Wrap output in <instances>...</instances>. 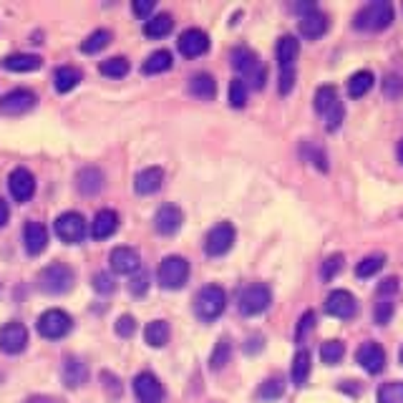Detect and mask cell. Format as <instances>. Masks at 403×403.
<instances>
[{"label": "cell", "mask_w": 403, "mask_h": 403, "mask_svg": "<svg viewBox=\"0 0 403 403\" xmlns=\"http://www.w3.org/2000/svg\"><path fill=\"white\" fill-rule=\"evenodd\" d=\"M181 222H184V215L177 204H161L154 215V227L159 235H174L181 227Z\"/></svg>", "instance_id": "ffe728a7"}, {"label": "cell", "mask_w": 403, "mask_h": 403, "mask_svg": "<svg viewBox=\"0 0 403 403\" xmlns=\"http://www.w3.org/2000/svg\"><path fill=\"white\" fill-rule=\"evenodd\" d=\"M118 227V215L114 209H101L96 212L93 217V222H91V237L93 240H106V237H111Z\"/></svg>", "instance_id": "603a6c76"}, {"label": "cell", "mask_w": 403, "mask_h": 403, "mask_svg": "<svg viewBox=\"0 0 403 403\" xmlns=\"http://www.w3.org/2000/svg\"><path fill=\"white\" fill-rule=\"evenodd\" d=\"M398 159H401V164H403V139L398 141Z\"/></svg>", "instance_id": "6f0895ef"}, {"label": "cell", "mask_w": 403, "mask_h": 403, "mask_svg": "<svg viewBox=\"0 0 403 403\" xmlns=\"http://www.w3.org/2000/svg\"><path fill=\"white\" fill-rule=\"evenodd\" d=\"M292 383L295 386H305L307 375H310V353L307 350H298L292 358Z\"/></svg>", "instance_id": "836d02e7"}, {"label": "cell", "mask_w": 403, "mask_h": 403, "mask_svg": "<svg viewBox=\"0 0 403 403\" xmlns=\"http://www.w3.org/2000/svg\"><path fill=\"white\" fill-rule=\"evenodd\" d=\"M315 111L325 118L328 132H335V129L343 124V118H346V106H343V101L338 98L335 86H320V89L315 91Z\"/></svg>", "instance_id": "3957f363"}, {"label": "cell", "mask_w": 403, "mask_h": 403, "mask_svg": "<svg viewBox=\"0 0 403 403\" xmlns=\"http://www.w3.org/2000/svg\"><path fill=\"white\" fill-rule=\"evenodd\" d=\"M313 323H315V313H313V310H307V313L300 318L295 338H298V341H303V338H305V333H310V330H313Z\"/></svg>", "instance_id": "681fc988"}, {"label": "cell", "mask_w": 403, "mask_h": 403, "mask_svg": "<svg viewBox=\"0 0 403 403\" xmlns=\"http://www.w3.org/2000/svg\"><path fill=\"white\" fill-rule=\"evenodd\" d=\"M169 69H172V53L169 51H154L152 56L144 61V66H141V73L154 76V73H164Z\"/></svg>", "instance_id": "1f68e13d"}, {"label": "cell", "mask_w": 403, "mask_h": 403, "mask_svg": "<svg viewBox=\"0 0 403 403\" xmlns=\"http://www.w3.org/2000/svg\"><path fill=\"white\" fill-rule=\"evenodd\" d=\"M346 355V346L341 341H325L320 346V358L325 366H335V363H341V358Z\"/></svg>", "instance_id": "8d00e7d4"}, {"label": "cell", "mask_w": 403, "mask_h": 403, "mask_svg": "<svg viewBox=\"0 0 403 403\" xmlns=\"http://www.w3.org/2000/svg\"><path fill=\"white\" fill-rule=\"evenodd\" d=\"M26 403H58V401L51 396H30V398H26Z\"/></svg>", "instance_id": "9f6ffc18"}, {"label": "cell", "mask_w": 403, "mask_h": 403, "mask_svg": "<svg viewBox=\"0 0 403 403\" xmlns=\"http://www.w3.org/2000/svg\"><path fill=\"white\" fill-rule=\"evenodd\" d=\"M398 290V278H388L383 280L381 285H378V295H391V292Z\"/></svg>", "instance_id": "db71d44e"}, {"label": "cell", "mask_w": 403, "mask_h": 403, "mask_svg": "<svg viewBox=\"0 0 403 403\" xmlns=\"http://www.w3.org/2000/svg\"><path fill=\"white\" fill-rule=\"evenodd\" d=\"M73 283H76V272L66 262H53L38 272V287L48 295H63L73 287Z\"/></svg>", "instance_id": "277c9868"}, {"label": "cell", "mask_w": 403, "mask_h": 403, "mask_svg": "<svg viewBox=\"0 0 403 403\" xmlns=\"http://www.w3.org/2000/svg\"><path fill=\"white\" fill-rule=\"evenodd\" d=\"M325 30H328V15L320 13L318 8L305 15H300V33L305 35V38L315 41V38H320Z\"/></svg>", "instance_id": "d4e9b609"}, {"label": "cell", "mask_w": 403, "mask_h": 403, "mask_svg": "<svg viewBox=\"0 0 403 403\" xmlns=\"http://www.w3.org/2000/svg\"><path fill=\"white\" fill-rule=\"evenodd\" d=\"M101 381H104V388L111 391V396H118L121 393V386H118V378L114 373H109V370H104L101 373Z\"/></svg>", "instance_id": "f5cc1de1"}, {"label": "cell", "mask_w": 403, "mask_h": 403, "mask_svg": "<svg viewBox=\"0 0 403 403\" xmlns=\"http://www.w3.org/2000/svg\"><path fill=\"white\" fill-rule=\"evenodd\" d=\"M134 393L141 403H161V398H164V388H161L159 378L149 370L134 378Z\"/></svg>", "instance_id": "2e32d148"}, {"label": "cell", "mask_w": 403, "mask_h": 403, "mask_svg": "<svg viewBox=\"0 0 403 403\" xmlns=\"http://www.w3.org/2000/svg\"><path fill=\"white\" fill-rule=\"evenodd\" d=\"M8 189H10V195H13L15 202H28L30 197L35 195L33 174H30L26 167L13 169V172H10V177H8Z\"/></svg>", "instance_id": "e0dca14e"}, {"label": "cell", "mask_w": 403, "mask_h": 403, "mask_svg": "<svg viewBox=\"0 0 403 403\" xmlns=\"http://www.w3.org/2000/svg\"><path fill=\"white\" fill-rule=\"evenodd\" d=\"M355 361H358V366H361L363 370H368V373L375 375L386 368V350H383L375 341H368L355 350Z\"/></svg>", "instance_id": "9a60e30c"}, {"label": "cell", "mask_w": 403, "mask_h": 403, "mask_svg": "<svg viewBox=\"0 0 403 403\" xmlns=\"http://www.w3.org/2000/svg\"><path fill=\"white\" fill-rule=\"evenodd\" d=\"M172 28H174L172 15L159 13V15H154V18H149V21L144 23V35H149V38H164V35H167Z\"/></svg>", "instance_id": "4dcf8cb0"}, {"label": "cell", "mask_w": 403, "mask_h": 403, "mask_svg": "<svg viewBox=\"0 0 403 403\" xmlns=\"http://www.w3.org/2000/svg\"><path fill=\"white\" fill-rule=\"evenodd\" d=\"M164 184V169L161 167H146L134 177V189L136 195H154Z\"/></svg>", "instance_id": "44dd1931"}, {"label": "cell", "mask_w": 403, "mask_h": 403, "mask_svg": "<svg viewBox=\"0 0 403 403\" xmlns=\"http://www.w3.org/2000/svg\"><path fill=\"white\" fill-rule=\"evenodd\" d=\"M189 93L199 101H212L217 96V81L209 73H195L189 81Z\"/></svg>", "instance_id": "83f0119b"}, {"label": "cell", "mask_w": 403, "mask_h": 403, "mask_svg": "<svg viewBox=\"0 0 403 403\" xmlns=\"http://www.w3.org/2000/svg\"><path fill=\"white\" fill-rule=\"evenodd\" d=\"M8 217H10V209H8V204H6V199L0 197V227L8 222Z\"/></svg>", "instance_id": "11a10c76"}, {"label": "cell", "mask_w": 403, "mask_h": 403, "mask_svg": "<svg viewBox=\"0 0 403 403\" xmlns=\"http://www.w3.org/2000/svg\"><path fill=\"white\" fill-rule=\"evenodd\" d=\"M383 262H386L383 255H370V258H363L361 262L355 265V275H358V278H373L375 272L383 267Z\"/></svg>", "instance_id": "ab89813d"}, {"label": "cell", "mask_w": 403, "mask_h": 403, "mask_svg": "<svg viewBox=\"0 0 403 403\" xmlns=\"http://www.w3.org/2000/svg\"><path fill=\"white\" fill-rule=\"evenodd\" d=\"M325 313L333 315V318L350 320L358 313V300L348 290H333L325 300Z\"/></svg>", "instance_id": "5bb4252c"}, {"label": "cell", "mask_w": 403, "mask_h": 403, "mask_svg": "<svg viewBox=\"0 0 403 403\" xmlns=\"http://www.w3.org/2000/svg\"><path fill=\"white\" fill-rule=\"evenodd\" d=\"M109 262H111V270L116 275H134V272H139L141 267V258L139 252L134 250V247H114L111 255H109Z\"/></svg>", "instance_id": "d6986e66"}, {"label": "cell", "mask_w": 403, "mask_h": 403, "mask_svg": "<svg viewBox=\"0 0 403 403\" xmlns=\"http://www.w3.org/2000/svg\"><path fill=\"white\" fill-rule=\"evenodd\" d=\"M232 66H235L237 73H242L244 86H252V89H262L265 78H267V71H265L262 61L258 58V53L252 48H240L232 51Z\"/></svg>", "instance_id": "7a4b0ae2"}, {"label": "cell", "mask_w": 403, "mask_h": 403, "mask_svg": "<svg viewBox=\"0 0 403 403\" xmlns=\"http://www.w3.org/2000/svg\"><path fill=\"white\" fill-rule=\"evenodd\" d=\"M81 78H84V73L78 69H73V66H61V69H56V73H53V86H56V91H61V93H69V91H73L81 84Z\"/></svg>", "instance_id": "f1b7e54d"}, {"label": "cell", "mask_w": 403, "mask_h": 403, "mask_svg": "<svg viewBox=\"0 0 403 403\" xmlns=\"http://www.w3.org/2000/svg\"><path fill=\"white\" fill-rule=\"evenodd\" d=\"M109 43H111V30L98 28V30H93V33L86 35V41L81 43V51H84V53H98V51L106 48Z\"/></svg>", "instance_id": "e575fe53"}, {"label": "cell", "mask_w": 403, "mask_h": 403, "mask_svg": "<svg viewBox=\"0 0 403 403\" xmlns=\"http://www.w3.org/2000/svg\"><path fill=\"white\" fill-rule=\"evenodd\" d=\"M230 104L235 109H242L247 104V86H244L242 78H232L230 84Z\"/></svg>", "instance_id": "7bdbcfd3"}, {"label": "cell", "mask_w": 403, "mask_h": 403, "mask_svg": "<svg viewBox=\"0 0 403 403\" xmlns=\"http://www.w3.org/2000/svg\"><path fill=\"white\" fill-rule=\"evenodd\" d=\"M134 13L139 15V18H146L149 21V13L154 10V0H134Z\"/></svg>", "instance_id": "816d5d0a"}, {"label": "cell", "mask_w": 403, "mask_h": 403, "mask_svg": "<svg viewBox=\"0 0 403 403\" xmlns=\"http://www.w3.org/2000/svg\"><path fill=\"white\" fill-rule=\"evenodd\" d=\"M156 275H159L161 287H167V290H179V287H184V283L189 280V262L181 258V255H169V258L161 260Z\"/></svg>", "instance_id": "ba28073f"}, {"label": "cell", "mask_w": 403, "mask_h": 403, "mask_svg": "<svg viewBox=\"0 0 403 403\" xmlns=\"http://www.w3.org/2000/svg\"><path fill=\"white\" fill-rule=\"evenodd\" d=\"M144 341L149 343L152 348L167 346V341H169V325H167V320H152V323L146 325V330H144Z\"/></svg>", "instance_id": "d6a6232c"}, {"label": "cell", "mask_w": 403, "mask_h": 403, "mask_svg": "<svg viewBox=\"0 0 403 403\" xmlns=\"http://www.w3.org/2000/svg\"><path fill=\"white\" fill-rule=\"evenodd\" d=\"M230 355H232V343H230V338H222V341H217L215 353H212V358H209V366H212V370L224 368V363L230 361Z\"/></svg>", "instance_id": "f35d334b"}, {"label": "cell", "mask_w": 403, "mask_h": 403, "mask_svg": "<svg viewBox=\"0 0 403 403\" xmlns=\"http://www.w3.org/2000/svg\"><path fill=\"white\" fill-rule=\"evenodd\" d=\"M341 270H343V255H330L323 262V267H320V275H323V280H333Z\"/></svg>", "instance_id": "f6af8a7d"}, {"label": "cell", "mask_w": 403, "mask_h": 403, "mask_svg": "<svg viewBox=\"0 0 403 403\" xmlns=\"http://www.w3.org/2000/svg\"><path fill=\"white\" fill-rule=\"evenodd\" d=\"M177 46H179V53H181V56L197 58V56H202V53H207V48H209V35L204 33L202 28H187L184 33L179 35Z\"/></svg>", "instance_id": "ac0fdd59"}, {"label": "cell", "mask_w": 403, "mask_h": 403, "mask_svg": "<svg viewBox=\"0 0 403 403\" xmlns=\"http://www.w3.org/2000/svg\"><path fill=\"white\" fill-rule=\"evenodd\" d=\"M272 303V292L262 283H255V285H247L240 292V313L242 315H260L265 313Z\"/></svg>", "instance_id": "9c48e42d"}, {"label": "cell", "mask_w": 403, "mask_h": 403, "mask_svg": "<svg viewBox=\"0 0 403 403\" xmlns=\"http://www.w3.org/2000/svg\"><path fill=\"white\" fill-rule=\"evenodd\" d=\"M86 378H89V368H86V363L76 355H69L66 361H63V383L69 386V388H78V386H84Z\"/></svg>", "instance_id": "cb8c5ba5"}, {"label": "cell", "mask_w": 403, "mask_h": 403, "mask_svg": "<svg viewBox=\"0 0 403 403\" xmlns=\"http://www.w3.org/2000/svg\"><path fill=\"white\" fill-rule=\"evenodd\" d=\"M56 235L66 244H78L86 237V220L78 212H63L56 220Z\"/></svg>", "instance_id": "4fadbf2b"}, {"label": "cell", "mask_w": 403, "mask_h": 403, "mask_svg": "<svg viewBox=\"0 0 403 403\" xmlns=\"http://www.w3.org/2000/svg\"><path fill=\"white\" fill-rule=\"evenodd\" d=\"M300 56V41L295 35H283L278 41V63H280V93L287 96L295 89V61Z\"/></svg>", "instance_id": "6da1fadb"}, {"label": "cell", "mask_w": 403, "mask_h": 403, "mask_svg": "<svg viewBox=\"0 0 403 403\" xmlns=\"http://www.w3.org/2000/svg\"><path fill=\"white\" fill-rule=\"evenodd\" d=\"M378 403H403V381L383 383L378 388Z\"/></svg>", "instance_id": "74e56055"}, {"label": "cell", "mask_w": 403, "mask_h": 403, "mask_svg": "<svg viewBox=\"0 0 403 403\" xmlns=\"http://www.w3.org/2000/svg\"><path fill=\"white\" fill-rule=\"evenodd\" d=\"M76 187L81 195L91 197V195H98L101 192V187H104V174H101V169L96 167H84L81 172H78L76 177Z\"/></svg>", "instance_id": "4316f807"}, {"label": "cell", "mask_w": 403, "mask_h": 403, "mask_svg": "<svg viewBox=\"0 0 403 403\" xmlns=\"http://www.w3.org/2000/svg\"><path fill=\"white\" fill-rule=\"evenodd\" d=\"M28 346V328L18 323V320H10L0 328V350L8 355H18L26 350Z\"/></svg>", "instance_id": "8fae6325"}, {"label": "cell", "mask_w": 403, "mask_h": 403, "mask_svg": "<svg viewBox=\"0 0 403 403\" xmlns=\"http://www.w3.org/2000/svg\"><path fill=\"white\" fill-rule=\"evenodd\" d=\"M91 283H93V290H96V292H104V295H106V292H114V290H116V283H114V278L109 275V272H96Z\"/></svg>", "instance_id": "bcb514c9"}, {"label": "cell", "mask_w": 403, "mask_h": 403, "mask_svg": "<svg viewBox=\"0 0 403 403\" xmlns=\"http://www.w3.org/2000/svg\"><path fill=\"white\" fill-rule=\"evenodd\" d=\"M283 393H285V383H283V378H270V381H265L258 391V396L262 398V401H278Z\"/></svg>", "instance_id": "60d3db41"}, {"label": "cell", "mask_w": 403, "mask_h": 403, "mask_svg": "<svg viewBox=\"0 0 403 403\" xmlns=\"http://www.w3.org/2000/svg\"><path fill=\"white\" fill-rule=\"evenodd\" d=\"M73 328V320L66 310H58V307H51L38 318V333L46 338V341H61L71 333Z\"/></svg>", "instance_id": "52a82bcc"}, {"label": "cell", "mask_w": 403, "mask_h": 403, "mask_svg": "<svg viewBox=\"0 0 403 403\" xmlns=\"http://www.w3.org/2000/svg\"><path fill=\"white\" fill-rule=\"evenodd\" d=\"M98 71H101L104 76H109V78H121V76H126V73H129V58H124V56L106 58V61H101Z\"/></svg>", "instance_id": "d590c367"}, {"label": "cell", "mask_w": 403, "mask_h": 403, "mask_svg": "<svg viewBox=\"0 0 403 403\" xmlns=\"http://www.w3.org/2000/svg\"><path fill=\"white\" fill-rule=\"evenodd\" d=\"M393 21V6L388 0H373L355 13V28L361 30H383Z\"/></svg>", "instance_id": "8992f818"}, {"label": "cell", "mask_w": 403, "mask_h": 403, "mask_svg": "<svg viewBox=\"0 0 403 403\" xmlns=\"http://www.w3.org/2000/svg\"><path fill=\"white\" fill-rule=\"evenodd\" d=\"M23 242H26L28 255H41L48 247V230L41 222H26V227H23Z\"/></svg>", "instance_id": "7402d4cb"}, {"label": "cell", "mask_w": 403, "mask_h": 403, "mask_svg": "<svg viewBox=\"0 0 403 403\" xmlns=\"http://www.w3.org/2000/svg\"><path fill=\"white\" fill-rule=\"evenodd\" d=\"M373 73L370 71H355L353 76L348 78V96L350 98H363L373 89Z\"/></svg>", "instance_id": "f546056e"}, {"label": "cell", "mask_w": 403, "mask_h": 403, "mask_svg": "<svg viewBox=\"0 0 403 403\" xmlns=\"http://www.w3.org/2000/svg\"><path fill=\"white\" fill-rule=\"evenodd\" d=\"M398 361H401V366H403V348L398 350Z\"/></svg>", "instance_id": "680465c9"}, {"label": "cell", "mask_w": 403, "mask_h": 403, "mask_svg": "<svg viewBox=\"0 0 403 403\" xmlns=\"http://www.w3.org/2000/svg\"><path fill=\"white\" fill-rule=\"evenodd\" d=\"M227 307V292L220 285H204L195 298V313L204 323H212L224 313Z\"/></svg>", "instance_id": "5b68a950"}, {"label": "cell", "mask_w": 403, "mask_h": 403, "mask_svg": "<svg viewBox=\"0 0 403 403\" xmlns=\"http://www.w3.org/2000/svg\"><path fill=\"white\" fill-rule=\"evenodd\" d=\"M129 290H132L134 295H144V292L149 290V275H146V272L134 275L132 283H129Z\"/></svg>", "instance_id": "f907efd6"}, {"label": "cell", "mask_w": 403, "mask_h": 403, "mask_svg": "<svg viewBox=\"0 0 403 403\" xmlns=\"http://www.w3.org/2000/svg\"><path fill=\"white\" fill-rule=\"evenodd\" d=\"M393 303H391V298H383V300H378L375 303V307H373V320L378 323V325H388L391 323V318H393Z\"/></svg>", "instance_id": "b9f144b4"}, {"label": "cell", "mask_w": 403, "mask_h": 403, "mask_svg": "<svg viewBox=\"0 0 403 403\" xmlns=\"http://www.w3.org/2000/svg\"><path fill=\"white\" fill-rule=\"evenodd\" d=\"M35 101L38 98H35V93L30 89H13L0 98V114L3 116H21V114L33 109Z\"/></svg>", "instance_id": "7c38bea8"}, {"label": "cell", "mask_w": 403, "mask_h": 403, "mask_svg": "<svg viewBox=\"0 0 403 403\" xmlns=\"http://www.w3.org/2000/svg\"><path fill=\"white\" fill-rule=\"evenodd\" d=\"M43 58L35 56V53H10V56L3 58V69L15 71V73H30V71L41 69Z\"/></svg>", "instance_id": "484cf974"}, {"label": "cell", "mask_w": 403, "mask_h": 403, "mask_svg": "<svg viewBox=\"0 0 403 403\" xmlns=\"http://www.w3.org/2000/svg\"><path fill=\"white\" fill-rule=\"evenodd\" d=\"M305 156H307V159H310V161H313V164L320 169V172H328V159H325V154L320 152L318 146L305 144Z\"/></svg>", "instance_id": "c3c4849f"}, {"label": "cell", "mask_w": 403, "mask_h": 403, "mask_svg": "<svg viewBox=\"0 0 403 403\" xmlns=\"http://www.w3.org/2000/svg\"><path fill=\"white\" fill-rule=\"evenodd\" d=\"M383 93L388 98H401L403 96V78L398 73H388L383 78Z\"/></svg>", "instance_id": "ee69618b"}, {"label": "cell", "mask_w": 403, "mask_h": 403, "mask_svg": "<svg viewBox=\"0 0 403 403\" xmlns=\"http://www.w3.org/2000/svg\"><path fill=\"white\" fill-rule=\"evenodd\" d=\"M235 237H237V232H235V227H232V222L215 224V227L207 232V237H204V252L212 255V258H220V255L232 250Z\"/></svg>", "instance_id": "30bf717a"}, {"label": "cell", "mask_w": 403, "mask_h": 403, "mask_svg": "<svg viewBox=\"0 0 403 403\" xmlns=\"http://www.w3.org/2000/svg\"><path fill=\"white\" fill-rule=\"evenodd\" d=\"M134 330H136V320H134V315H121V318L116 320L118 338H132Z\"/></svg>", "instance_id": "7dc6e473"}]
</instances>
